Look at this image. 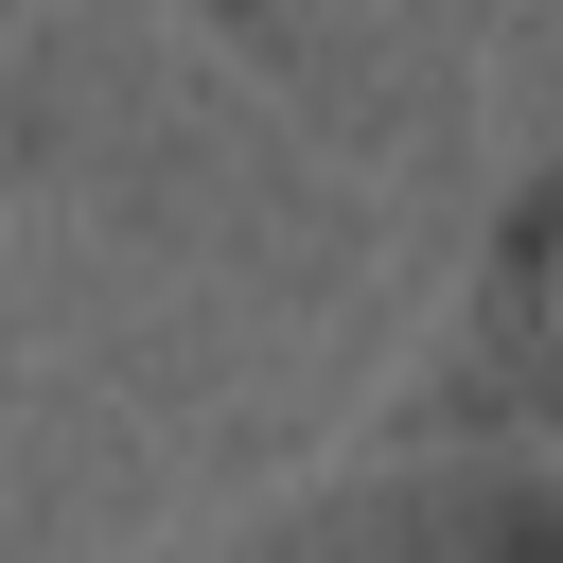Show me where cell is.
Wrapping results in <instances>:
<instances>
[{
  "label": "cell",
  "instance_id": "6da1fadb",
  "mask_svg": "<svg viewBox=\"0 0 563 563\" xmlns=\"http://www.w3.org/2000/svg\"><path fill=\"white\" fill-rule=\"evenodd\" d=\"M493 563H563V510H528V528H493Z\"/></svg>",
  "mask_w": 563,
  "mask_h": 563
}]
</instances>
